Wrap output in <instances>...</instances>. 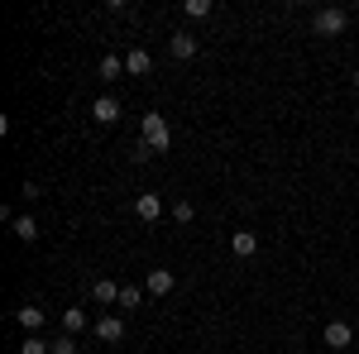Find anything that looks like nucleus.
Segmentation results:
<instances>
[{"label":"nucleus","mask_w":359,"mask_h":354,"mask_svg":"<svg viewBox=\"0 0 359 354\" xmlns=\"http://www.w3.org/2000/svg\"><path fill=\"white\" fill-rule=\"evenodd\" d=\"M120 306H139V287H120Z\"/></svg>","instance_id":"aec40b11"},{"label":"nucleus","mask_w":359,"mask_h":354,"mask_svg":"<svg viewBox=\"0 0 359 354\" xmlns=\"http://www.w3.org/2000/svg\"><path fill=\"white\" fill-rule=\"evenodd\" d=\"M15 321H20V326L34 335V330L43 326V311H39V306H20V311H15Z\"/></svg>","instance_id":"4468645a"},{"label":"nucleus","mask_w":359,"mask_h":354,"mask_svg":"<svg viewBox=\"0 0 359 354\" xmlns=\"http://www.w3.org/2000/svg\"><path fill=\"white\" fill-rule=\"evenodd\" d=\"M355 86H359V72H355Z\"/></svg>","instance_id":"412c9836"},{"label":"nucleus","mask_w":359,"mask_h":354,"mask_svg":"<svg viewBox=\"0 0 359 354\" xmlns=\"http://www.w3.org/2000/svg\"><path fill=\"white\" fill-rule=\"evenodd\" d=\"M120 72H125V57H115V53L101 57V77H106V82H111V77H120Z\"/></svg>","instance_id":"2eb2a0df"},{"label":"nucleus","mask_w":359,"mask_h":354,"mask_svg":"<svg viewBox=\"0 0 359 354\" xmlns=\"http://www.w3.org/2000/svg\"><path fill=\"white\" fill-rule=\"evenodd\" d=\"M172 282H177V278H172L168 268H149V278H144L149 297H168V292H172Z\"/></svg>","instance_id":"39448f33"},{"label":"nucleus","mask_w":359,"mask_h":354,"mask_svg":"<svg viewBox=\"0 0 359 354\" xmlns=\"http://www.w3.org/2000/svg\"><path fill=\"white\" fill-rule=\"evenodd\" d=\"M53 354H77V340H72V335H62V340H53Z\"/></svg>","instance_id":"6ab92c4d"},{"label":"nucleus","mask_w":359,"mask_h":354,"mask_svg":"<svg viewBox=\"0 0 359 354\" xmlns=\"http://www.w3.org/2000/svg\"><path fill=\"white\" fill-rule=\"evenodd\" d=\"M168 53L177 57V62H187V57L196 53V39H192V34H182V29H177V34L168 39Z\"/></svg>","instance_id":"1a4fd4ad"},{"label":"nucleus","mask_w":359,"mask_h":354,"mask_svg":"<svg viewBox=\"0 0 359 354\" xmlns=\"http://www.w3.org/2000/svg\"><path fill=\"white\" fill-rule=\"evenodd\" d=\"M10 230H15V240H25V245L39 240V220H34V216H15V220H10Z\"/></svg>","instance_id":"f8f14e48"},{"label":"nucleus","mask_w":359,"mask_h":354,"mask_svg":"<svg viewBox=\"0 0 359 354\" xmlns=\"http://www.w3.org/2000/svg\"><path fill=\"white\" fill-rule=\"evenodd\" d=\"M135 216L144 220V225H154V220L163 216V196H158V191H144V196L135 201Z\"/></svg>","instance_id":"20e7f679"},{"label":"nucleus","mask_w":359,"mask_h":354,"mask_svg":"<svg viewBox=\"0 0 359 354\" xmlns=\"http://www.w3.org/2000/svg\"><path fill=\"white\" fill-rule=\"evenodd\" d=\"M91 115H96V125H115V120H120V101H115V96H96Z\"/></svg>","instance_id":"0eeeda50"},{"label":"nucleus","mask_w":359,"mask_h":354,"mask_svg":"<svg viewBox=\"0 0 359 354\" xmlns=\"http://www.w3.org/2000/svg\"><path fill=\"white\" fill-rule=\"evenodd\" d=\"M91 297L101 301V306H111V301H120V282H111V278H96V282H91Z\"/></svg>","instance_id":"9b49d317"},{"label":"nucleus","mask_w":359,"mask_h":354,"mask_svg":"<svg viewBox=\"0 0 359 354\" xmlns=\"http://www.w3.org/2000/svg\"><path fill=\"white\" fill-rule=\"evenodd\" d=\"M311 29H316L321 39H335V34H345V29H350V15L326 5V10H316V15H311Z\"/></svg>","instance_id":"f03ea898"},{"label":"nucleus","mask_w":359,"mask_h":354,"mask_svg":"<svg viewBox=\"0 0 359 354\" xmlns=\"http://www.w3.org/2000/svg\"><path fill=\"white\" fill-rule=\"evenodd\" d=\"M350 340H355L350 321H331V326H326V345H331V350H350Z\"/></svg>","instance_id":"423d86ee"},{"label":"nucleus","mask_w":359,"mask_h":354,"mask_svg":"<svg viewBox=\"0 0 359 354\" xmlns=\"http://www.w3.org/2000/svg\"><path fill=\"white\" fill-rule=\"evenodd\" d=\"M230 249H235L240 259H254V254H259V235H254V230H235V235H230Z\"/></svg>","instance_id":"6e6552de"},{"label":"nucleus","mask_w":359,"mask_h":354,"mask_svg":"<svg viewBox=\"0 0 359 354\" xmlns=\"http://www.w3.org/2000/svg\"><path fill=\"white\" fill-rule=\"evenodd\" d=\"M172 220H177V225H192L196 206H192V201H172Z\"/></svg>","instance_id":"dca6fc26"},{"label":"nucleus","mask_w":359,"mask_h":354,"mask_svg":"<svg viewBox=\"0 0 359 354\" xmlns=\"http://www.w3.org/2000/svg\"><path fill=\"white\" fill-rule=\"evenodd\" d=\"M182 15H187V20H206V15H211V0H187Z\"/></svg>","instance_id":"f3484780"},{"label":"nucleus","mask_w":359,"mask_h":354,"mask_svg":"<svg viewBox=\"0 0 359 354\" xmlns=\"http://www.w3.org/2000/svg\"><path fill=\"white\" fill-rule=\"evenodd\" d=\"M149 67H154V57H149V48H130V53H125V72H130V77H144Z\"/></svg>","instance_id":"9d476101"},{"label":"nucleus","mask_w":359,"mask_h":354,"mask_svg":"<svg viewBox=\"0 0 359 354\" xmlns=\"http://www.w3.org/2000/svg\"><path fill=\"white\" fill-rule=\"evenodd\" d=\"M91 330H96L101 345H120V340H125V321H120V316H101Z\"/></svg>","instance_id":"7ed1b4c3"},{"label":"nucleus","mask_w":359,"mask_h":354,"mask_svg":"<svg viewBox=\"0 0 359 354\" xmlns=\"http://www.w3.org/2000/svg\"><path fill=\"white\" fill-rule=\"evenodd\" d=\"M86 330V311L82 306H67V311H62V335H82Z\"/></svg>","instance_id":"ddd939ff"},{"label":"nucleus","mask_w":359,"mask_h":354,"mask_svg":"<svg viewBox=\"0 0 359 354\" xmlns=\"http://www.w3.org/2000/svg\"><path fill=\"white\" fill-rule=\"evenodd\" d=\"M168 149H172V130H168V120H163V115H144L135 158H154V154H168Z\"/></svg>","instance_id":"f257e3e1"},{"label":"nucleus","mask_w":359,"mask_h":354,"mask_svg":"<svg viewBox=\"0 0 359 354\" xmlns=\"http://www.w3.org/2000/svg\"><path fill=\"white\" fill-rule=\"evenodd\" d=\"M20 354H53V345H48V340H39V335H29L25 345H20Z\"/></svg>","instance_id":"a211bd4d"}]
</instances>
